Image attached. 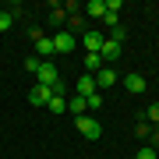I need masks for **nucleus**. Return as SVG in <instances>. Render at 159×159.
Returning <instances> with one entry per match:
<instances>
[{
  "label": "nucleus",
  "mask_w": 159,
  "mask_h": 159,
  "mask_svg": "<svg viewBox=\"0 0 159 159\" xmlns=\"http://www.w3.org/2000/svg\"><path fill=\"white\" fill-rule=\"evenodd\" d=\"M74 127H78V134L89 138V142H99V138H102V124H99L96 117H85V113L74 117Z\"/></svg>",
  "instance_id": "f257e3e1"
},
{
  "label": "nucleus",
  "mask_w": 159,
  "mask_h": 159,
  "mask_svg": "<svg viewBox=\"0 0 159 159\" xmlns=\"http://www.w3.org/2000/svg\"><path fill=\"white\" fill-rule=\"evenodd\" d=\"M35 78H39V85H46V89H53L60 81V74H57V64H50V60H43V67H39V74H35Z\"/></svg>",
  "instance_id": "f03ea898"
},
{
  "label": "nucleus",
  "mask_w": 159,
  "mask_h": 159,
  "mask_svg": "<svg viewBox=\"0 0 159 159\" xmlns=\"http://www.w3.org/2000/svg\"><path fill=\"white\" fill-rule=\"evenodd\" d=\"M92 78H96V89H99V92H106V89L117 85V67H102V71L92 74Z\"/></svg>",
  "instance_id": "7ed1b4c3"
},
{
  "label": "nucleus",
  "mask_w": 159,
  "mask_h": 159,
  "mask_svg": "<svg viewBox=\"0 0 159 159\" xmlns=\"http://www.w3.org/2000/svg\"><path fill=\"white\" fill-rule=\"evenodd\" d=\"M99 57H102V64H106V67H113V60L120 57V43H113V39H106L99 46Z\"/></svg>",
  "instance_id": "20e7f679"
},
{
  "label": "nucleus",
  "mask_w": 159,
  "mask_h": 159,
  "mask_svg": "<svg viewBox=\"0 0 159 159\" xmlns=\"http://www.w3.org/2000/svg\"><path fill=\"white\" fill-rule=\"evenodd\" d=\"M50 96H53V92L46 89V85H39V81L29 89V102H32V106H46V102H50Z\"/></svg>",
  "instance_id": "39448f33"
},
{
  "label": "nucleus",
  "mask_w": 159,
  "mask_h": 159,
  "mask_svg": "<svg viewBox=\"0 0 159 159\" xmlns=\"http://www.w3.org/2000/svg\"><path fill=\"white\" fill-rule=\"evenodd\" d=\"M74 46H78V39H74L71 32H57V39H53V50L57 53H71Z\"/></svg>",
  "instance_id": "423d86ee"
},
{
  "label": "nucleus",
  "mask_w": 159,
  "mask_h": 159,
  "mask_svg": "<svg viewBox=\"0 0 159 159\" xmlns=\"http://www.w3.org/2000/svg\"><path fill=\"white\" fill-rule=\"evenodd\" d=\"M96 92H99L96 89V78H92V74H81V78H78V96L89 99V96H96Z\"/></svg>",
  "instance_id": "0eeeda50"
},
{
  "label": "nucleus",
  "mask_w": 159,
  "mask_h": 159,
  "mask_svg": "<svg viewBox=\"0 0 159 159\" xmlns=\"http://www.w3.org/2000/svg\"><path fill=\"white\" fill-rule=\"evenodd\" d=\"M102 43H106V35H102V32H96V29L85 32V50H89V53H99V46H102Z\"/></svg>",
  "instance_id": "6e6552de"
},
{
  "label": "nucleus",
  "mask_w": 159,
  "mask_h": 159,
  "mask_svg": "<svg viewBox=\"0 0 159 159\" xmlns=\"http://www.w3.org/2000/svg\"><path fill=\"white\" fill-rule=\"evenodd\" d=\"M53 53H57V50H53V39H46V35H39V39H35V57H53Z\"/></svg>",
  "instance_id": "1a4fd4ad"
},
{
  "label": "nucleus",
  "mask_w": 159,
  "mask_h": 159,
  "mask_svg": "<svg viewBox=\"0 0 159 159\" xmlns=\"http://www.w3.org/2000/svg\"><path fill=\"white\" fill-rule=\"evenodd\" d=\"M124 89L138 96V92H145V78H142V74H127V78H124Z\"/></svg>",
  "instance_id": "9d476101"
},
{
  "label": "nucleus",
  "mask_w": 159,
  "mask_h": 159,
  "mask_svg": "<svg viewBox=\"0 0 159 159\" xmlns=\"http://www.w3.org/2000/svg\"><path fill=\"white\" fill-rule=\"evenodd\" d=\"M106 64H102V57L99 53H85V74H96V71H102Z\"/></svg>",
  "instance_id": "9b49d317"
},
{
  "label": "nucleus",
  "mask_w": 159,
  "mask_h": 159,
  "mask_svg": "<svg viewBox=\"0 0 159 159\" xmlns=\"http://www.w3.org/2000/svg\"><path fill=\"white\" fill-rule=\"evenodd\" d=\"M85 106H89L85 96H71V99H67V110H71L74 117H81V113H85Z\"/></svg>",
  "instance_id": "f8f14e48"
},
{
  "label": "nucleus",
  "mask_w": 159,
  "mask_h": 159,
  "mask_svg": "<svg viewBox=\"0 0 159 159\" xmlns=\"http://www.w3.org/2000/svg\"><path fill=\"white\" fill-rule=\"evenodd\" d=\"M85 14H92V18L106 14V0H89V4H85Z\"/></svg>",
  "instance_id": "ddd939ff"
},
{
  "label": "nucleus",
  "mask_w": 159,
  "mask_h": 159,
  "mask_svg": "<svg viewBox=\"0 0 159 159\" xmlns=\"http://www.w3.org/2000/svg\"><path fill=\"white\" fill-rule=\"evenodd\" d=\"M46 106H50L53 113H64V110H67V99H64V96H50V102H46Z\"/></svg>",
  "instance_id": "4468645a"
},
{
  "label": "nucleus",
  "mask_w": 159,
  "mask_h": 159,
  "mask_svg": "<svg viewBox=\"0 0 159 159\" xmlns=\"http://www.w3.org/2000/svg\"><path fill=\"white\" fill-rule=\"evenodd\" d=\"M25 67H29L32 74H39V67H43V60H39V57H25Z\"/></svg>",
  "instance_id": "2eb2a0df"
},
{
  "label": "nucleus",
  "mask_w": 159,
  "mask_h": 159,
  "mask_svg": "<svg viewBox=\"0 0 159 159\" xmlns=\"http://www.w3.org/2000/svg\"><path fill=\"white\" fill-rule=\"evenodd\" d=\"M145 120H152V124H159V102H152V106L145 110Z\"/></svg>",
  "instance_id": "dca6fc26"
},
{
  "label": "nucleus",
  "mask_w": 159,
  "mask_h": 159,
  "mask_svg": "<svg viewBox=\"0 0 159 159\" xmlns=\"http://www.w3.org/2000/svg\"><path fill=\"white\" fill-rule=\"evenodd\" d=\"M11 21H14L11 14H7V11H0V32H7V29H11Z\"/></svg>",
  "instance_id": "f3484780"
},
{
  "label": "nucleus",
  "mask_w": 159,
  "mask_h": 159,
  "mask_svg": "<svg viewBox=\"0 0 159 159\" xmlns=\"http://www.w3.org/2000/svg\"><path fill=\"white\" fill-rule=\"evenodd\" d=\"M102 18H106V25H110V29H117V21H120V14H117V11H106Z\"/></svg>",
  "instance_id": "a211bd4d"
},
{
  "label": "nucleus",
  "mask_w": 159,
  "mask_h": 159,
  "mask_svg": "<svg viewBox=\"0 0 159 159\" xmlns=\"http://www.w3.org/2000/svg\"><path fill=\"white\" fill-rule=\"evenodd\" d=\"M85 102H89V106H92V110H99V106H102V92H96V96H89Z\"/></svg>",
  "instance_id": "6ab92c4d"
},
{
  "label": "nucleus",
  "mask_w": 159,
  "mask_h": 159,
  "mask_svg": "<svg viewBox=\"0 0 159 159\" xmlns=\"http://www.w3.org/2000/svg\"><path fill=\"white\" fill-rule=\"evenodd\" d=\"M138 159H156V148H152V145L142 148V152H138Z\"/></svg>",
  "instance_id": "aec40b11"
},
{
  "label": "nucleus",
  "mask_w": 159,
  "mask_h": 159,
  "mask_svg": "<svg viewBox=\"0 0 159 159\" xmlns=\"http://www.w3.org/2000/svg\"><path fill=\"white\" fill-rule=\"evenodd\" d=\"M152 148H159V131H156V134H152Z\"/></svg>",
  "instance_id": "412c9836"
}]
</instances>
